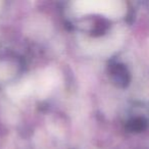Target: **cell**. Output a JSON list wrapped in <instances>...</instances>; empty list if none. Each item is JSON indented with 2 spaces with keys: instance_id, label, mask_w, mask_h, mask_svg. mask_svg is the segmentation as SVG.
I'll list each match as a JSON object with an SVG mask.
<instances>
[{
  "instance_id": "6da1fadb",
  "label": "cell",
  "mask_w": 149,
  "mask_h": 149,
  "mask_svg": "<svg viewBox=\"0 0 149 149\" xmlns=\"http://www.w3.org/2000/svg\"><path fill=\"white\" fill-rule=\"evenodd\" d=\"M74 11L78 15H100L111 17L118 10L114 2L108 1H77L72 4Z\"/></svg>"
}]
</instances>
